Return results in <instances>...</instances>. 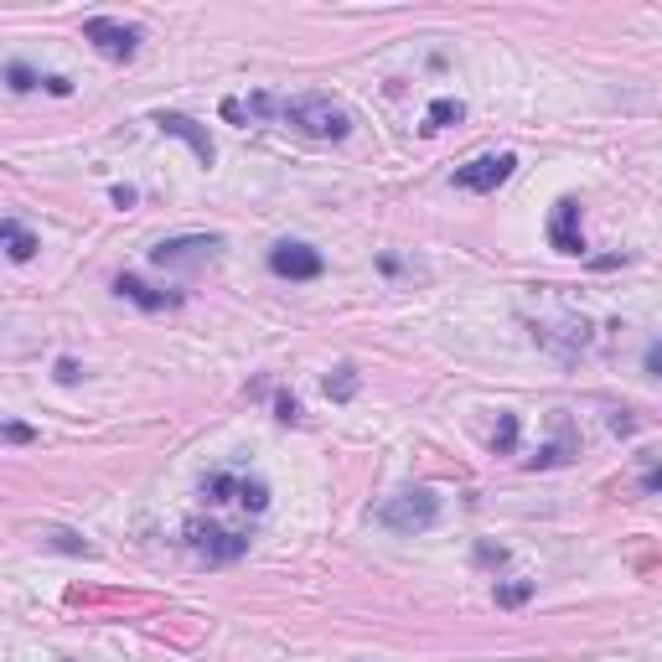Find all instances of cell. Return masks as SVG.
I'll use <instances>...</instances> for the list:
<instances>
[{
    "label": "cell",
    "instance_id": "1",
    "mask_svg": "<svg viewBox=\"0 0 662 662\" xmlns=\"http://www.w3.org/2000/svg\"><path fill=\"white\" fill-rule=\"evenodd\" d=\"M275 114L285 119V125H295L300 135L311 140H342L352 130V114L326 99V94H300V99H275Z\"/></svg>",
    "mask_w": 662,
    "mask_h": 662
},
{
    "label": "cell",
    "instance_id": "2",
    "mask_svg": "<svg viewBox=\"0 0 662 662\" xmlns=\"http://www.w3.org/2000/svg\"><path fill=\"white\" fill-rule=\"evenodd\" d=\"M373 523L388 528V533H425V528L440 523V497L430 487H409L399 497H388L373 513Z\"/></svg>",
    "mask_w": 662,
    "mask_h": 662
},
{
    "label": "cell",
    "instance_id": "3",
    "mask_svg": "<svg viewBox=\"0 0 662 662\" xmlns=\"http://www.w3.org/2000/svg\"><path fill=\"white\" fill-rule=\"evenodd\" d=\"M202 497L207 502H238L244 513H264L269 507V487L259 476H244V471H207L202 476Z\"/></svg>",
    "mask_w": 662,
    "mask_h": 662
},
{
    "label": "cell",
    "instance_id": "4",
    "mask_svg": "<svg viewBox=\"0 0 662 662\" xmlns=\"http://www.w3.org/2000/svg\"><path fill=\"white\" fill-rule=\"evenodd\" d=\"M83 37L94 42L109 63H130L140 52V26H125V21H109V16H88L83 21Z\"/></svg>",
    "mask_w": 662,
    "mask_h": 662
},
{
    "label": "cell",
    "instance_id": "5",
    "mask_svg": "<svg viewBox=\"0 0 662 662\" xmlns=\"http://www.w3.org/2000/svg\"><path fill=\"white\" fill-rule=\"evenodd\" d=\"M513 171H518V156L513 150H497V156H476V161L456 166V187L461 192H497Z\"/></svg>",
    "mask_w": 662,
    "mask_h": 662
},
{
    "label": "cell",
    "instance_id": "6",
    "mask_svg": "<svg viewBox=\"0 0 662 662\" xmlns=\"http://www.w3.org/2000/svg\"><path fill=\"white\" fill-rule=\"evenodd\" d=\"M187 544L207 559V564H228L249 549V538L244 533H233V528H213V523H187Z\"/></svg>",
    "mask_w": 662,
    "mask_h": 662
},
{
    "label": "cell",
    "instance_id": "7",
    "mask_svg": "<svg viewBox=\"0 0 662 662\" xmlns=\"http://www.w3.org/2000/svg\"><path fill=\"white\" fill-rule=\"evenodd\" d=\"M269 269H275L280 280H316L321 269H326V259L311 244H295V238H285V244L269 249Z\"/></svg>",
    "mask_w": 662,
    "mask_h": 662
},
{
    "label": "cell",
    "instance_id": "8",
    "mask_svg": "<svg viewBox=\"0 0 662 662\" xmlns=\"http://www.w3.org/2000/svg\"><path fill=\"white\" fill-rule=\"evenodd\" d=\"M223 249V238H213V233H197V238H171V244H156V249H150V264H207V259H213Z\"/></svg>",
    "mask_w": 662,
    "mask_h": 662
},
{
    "label": "cell",
    "instance_id": "9",
    "mask_svg": "<svg viewBox=\"0 0 662 662\" xmlns=\"http://www.w3.org/2000/svg\"><path fill=\"white\" fill-rule=\"evenodd\" d=\"M549 244H554L559 254H585L580 202H575V197H559V202H554V218H549Z\"/></svg>",
    "mask_w": 662,
    "mask_h": 662
},
{
    "label": "cell",
    "instance_id": "10",
    "mask_svg": "<svg viewBox=\"0 0 662 662\" xmlns=\"http://www.w3.org/2000/svg\"><path fill=\"white\" fill-rule=\"evenodd\" d=\"M156 125H161L166 135H176V140H187V145L197 150V161H202V166H213V156H218V150H213V140H207V130L197 125V119H187V114H171V109H161V114H156Z\"/></svg>",
    "mask_w": 662,
    "mask_h": 662
},
{
    "label": "cell",
    "instance_id": "11",
    "mask_svg": "<svg viewBox=\"0 0 662 662\" xmlns=\"http://www.w3.org/2000/svg\"><path fill=\"white\" fill-rule=\"evenodd\" d=\"M114 290L125 295V300H135V306H145V311H171V306H182V295H161V290L140 285L135 275H119V280H114Z\"/></svg>",
    "mask_w": 662,
    "mask_h": 662
},
{
    "label": "cell",
    "instance_id": "12",
    "mask_svg": "<svg viewBox=\"0 0 662 662\" xmlns=\"http://www.w3.org/2000/svg\"><path fill=\"white\" fill-rule=\"evenodd\" d=\"M0 249H6L11 259H21V264H26V259L37 254V238L26 233V228H21L16 218H0Z\"/></svg>",
    "mask_w": 662,
    "mask_h": 662
},
{
    "label": "cell",
    "instance_id": "13",
    "mask_svg": "<svg viewBox=\"0 0 662 662\" xmlns=\"http://www.w3.org/2000/svg\"><path fill=\"white\" fill-rule=\"evenodd\" d=\"M461 119H466L461 99H435L430 114H425V130H450V125H461Z\"/></svg>",
    "mask_w": 662,
    "mask_h": 662
},
{
    "label": "cell",
    "instance_id": "14",
    "mask_svg": "<svg viewBox=\"0 0 662 662\" xmlns=\"http://www.w3.org/2000/svg\"><path fill=\"white\" fill-rule=\"evenodd\" d=\"M6 83L16 88V94H32V88H42V73H32L26 63H11L6 68Z\"/></svg>",
    "mask_w": 662,
    "mask_h": 662
},
{
    "label": "cell",
    "instance_id": "15",
    "mask_svg": "<svg viewBox=\"0 0 662 662\" xmlns=\"http://www.w3.org/2000/svg\"><path fill=\"white\" fill-rule=\"evenodd\" d=\"M326 394L337 399V404H347V399L357 394V378H352V368H337V378H326Z\"/></svg>",
    "mask_w": 662,
    "mask_h": 662
},
{
    "label": "cell",
    "instance_id": "16",
    "mask_svg": "<svg viewBox=\"0 0 662 662\" xmlns=\"http://www.w3.org/2000/svg\"><path fill=\"white\" fill-rule=\"evenodd\" d=\"M533 595V580H513V585H497V606H523Z\"/></svg>",
    "mask_w": 662,
    "mask_h": 662
},
{
    "label": "cell",
    "instance_id": "17",
    "mask_svg": "<svg viewBox=\"0 0 662 662\" xmlns=\"http://www.w3.org/2000/svg\"><path fill=\"white\" fill-rule=\"evenodd\" d=\"M492 445H497V450H513V445H518V419H513V414H502V425H497Z\"/></svg>",
    "mask_w": 662,
    "mask_h": 662
},
{
    "label": "cell",
    "instance_id": "18",
    "mask_svg": "<svg viewBox=\"0 0 662 662\" xmlns=\"http://www.w3.org/2000/svg\"><path fill=\"white\" fill-rule=\"evenodd\" d=\"M0 440H16V445H32L37 430L32 425H11V419H0Z\"/></svg>",
    "mask_w": 662,
    "mask_h": 662
},
{
    "label": "cell",
    "instance_id": "19",
    "mask_svg": "<svg viewBox=\"0 0 662 662\" xmlns=\"http://www.w3.org/2000/svg\"><path fill=\"white\" fill-rule=\"evenodd\" d=\"M42 88H47V94H57V99H68V94H73V83H68L63 73H52V78H42Z\"/></svg>",
    "mask_w": 662,
    "mask_h": 662
},
{
    "label": "cell",
    "instance_id": "20",
    "mask_svg": "<svg viewBox=\"0 0 662 662\" xmlns=\"http://www.w3.org/2000/svg\"><path fill=\"white\" fill-rule=\"evenodd\" d=\"M275 409H280V419H285V425H295V419H300V404H295L290 394H280V399H275Z\"/></svg>",
    "mask_w": 662,
    "mask_h": 662
},
{
    "label": "cell",
    "instance_id": "21",
    "mask_svg": "<svg viewBox=\"0 0 662 662\" xmlns=\"http://www.w3.org/2000/svg\"><path fill=\"white\" fill-rule=\"evenodd\" d=\"M57 378H63V383H78V363H73V357H57Z\"/></svg>",
    "mask_w": 662,
    "mask_h": 662
},
{
    "label": "cell",
    "instance_id": "22",
    "mask_svg": "<svg viewBox=\"0 0 662 662\" xmlns=\"http://www.w3.org/2000/svg\"><path fill=\"white\" fill-rule=\"evenodd\" d=\"M476 559H481V564H502V559H507V549H492V544H481V549H476Z\"/></svg>",
    "mask_w": 662,
    "mask_h": 662
},
{
    "label": "cell",
    "instance_id": "23",
    "mask_svg": "<svg viewBox=\"0 0 662 662\" xmlns=\"http://www.w3.org/2000/svg\"><path fill=\"white\" fill-rule=\"evenodd\" d=\"M135 202V187H114V207H130Z\"/></svg>",
    "mask_w": 662,
    "mask_h": 662
},
{
    "label": "cell",
    "instance_id": "24",
    "mask_svg": "<svg viewBox=\"0 0 662 662\" xmlns=\"http://www.w3.org/2000/svg\"><path fill=\"white\" fill-rule=\"evenodd\" d=\"M657 368H662V352H657V342H652V347H647V373L657 378Z\"/></svg>",
    "mask_w": 662,
    "mask_h": 662
}]
</instances>
